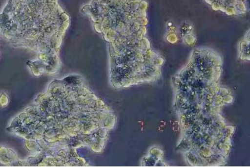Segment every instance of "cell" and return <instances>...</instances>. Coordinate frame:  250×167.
<instances>
[{
	"instance_id": "cell-1",
	"label": "cell",
	"mask_w": 250,
	"mask_h": 167,
	"mask_svg": "<svg viewBox=\"0 0 250 167\" xmlns=\"http://www.w3.org/2000/svg\"><path fill=\"white\" fill-rule=\"evenodd\" d=\"M213 10L221 11L229 16H242L248 9L247 0H205Z\"/></svg>"
}]
</instances>
